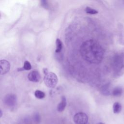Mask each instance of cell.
<instances>
[{
	"instance_id": "obj_13",
	"label": "cell",
	"mask_w": 124,
	"mask_h": 124,
	"mask_svg": "<svg viewBox=\"0 0 124 124\" xmlns=\"http://www.w3.org/2000/svg\"><path fill=\"white\" fill-rule=\"evenodd\" d=\"M32 122L31 119L29 117H25L19 120L18 124H31Z\"/></svg>"
},
{
	"instance_id": "obj_9",
	"label": "cell",
	"mask_w": 124,
	"mask_h": 124,
	"mask_svg": "<svg viewBox=\"0 0 124 124\" xmlns=\"http://www.w3.org/2000/svg\"><path fill=\"white\" fill-rule=\"evenodd\" d=\"M101 93L104 95H108L110 93V90L109 88V84H107L105 85L101 89Z\"/></svg>"
},
{
	"instance_id": "obj_19",
	"label": "cell",
	"mask_w": 124,
	"mask_h": 124,
	"mask_svg": "<svg viewBox=\"0 0 124 124\" xmlns=\"http://www.w3.org/2000/svg\"><path fill=\"white\" fill-rule=\"evenodd\" d=\"M43 71H44V73L45 74H47L48 72V70H47V69L46 68H44V70H43Z\"/></svg>"
},
{
	"instance_id": "obj_3",
	"label": "cell",
	"mask_w": 124,
	"mask_h": 124,
	"mask_svg": "<svg viewBox=\"0 0 124 124\" xmlns=\"http://www.w3.org/2000/svg\"><path fill=\"white\" fill-rule=\"evenodd\" d=\"M45 85L48 88H53L55 87L58 82V78L56 75L53 72H48L45 74L44 78Z\"/></svg>"
},
{
	"instance_id": "obj_5",
	"label": "cell",
	"mask_w": 124,
	"mask_h": 124,
	"mask_svg": "<svg viewBox=\"0 0 124 124\" xmlns=\"http://www.w3.org/2000/svg\"><path fill=\"white\" fill-rule=\"evenodd\" d=\"M73 119L76 124H86L88 121V117L85 113L78 112L74 115Z\"/></svg>"
},
{
	"instance_id": "obj_23",
	"label": "cell",
	"mask_w": 124,
	"mask_h": 124,
	"mask_svg": "<svg viewBox=\"0 0 124 124\" xmlns=\"http://www.w3.org/2000/svg\"></svg>"
},
{
	"instance_id": "obj_2",
	"label": "cell",
	"mask_w": 124,
	"mask_h": 124,
	"mask_svg": "<svg viewBox=\"0 0 124 124\" xmlns=\"http://www.w3.org/2000/svg\"><path fill=\"white\" fill-rule=\"evenodd\" d=\"M113 67L117 73L121 72L124 68V54H116L113 58Z\"/></svg>"
},
{
	"instance_id": "obj_8",
	"label": "cell",
	"mask_w": 124,
	"mask_h": 124,
	"mask_svg": "<svg viewBox=\"0 0 124 124\" xmlns=\"http://www.w3.org/2000/svg\"><path fill=\"white\" fill-rule=\"evenodd\" d=\"M66 106V99L65 96H63L62 97L61 102L58 104L57 106V110L59 112H62L65 109Z\"/></svg>"
},
{
	"instance_id": "obj_1",
	"label": "cell",
	"mask_w": 124,
	"mask_h": 124,
	"mask_svg": "<svg viewBox=\"0 0 124 124\" xmlns=\"http://www.w3.org/2000/svg\"><path fill=\"white\" fill-rule=\"evenodd\" d=\"M80 53L86 61L93 63H98L103 59L104 51L101 46L94 40L84 42L80 47Z\"/></svg>"
},
{
	"instance_id": "obj_4",
	"label": "cell",
	"mask_w": 124,
	"mask_h": 124,
	"mask_svg": "<svg viewBox=\"0 0 124 124\" xmlns=\"http://www.w3.org/2000/svg\"><path fill=\"white\" fill-rule=\"evenodd\" d=\"M16 96L12 93L8 94L3 98V103L9 107H14L16 104Z\"/></svg>"
},
{
	"instance_id": "obj_15",
	"label": "cell",
	"mask_w": 124,
	"mask_h": 124,
	"mask_svg": "<svg viewBox=\"0 0 124 124\" xmlns=\"http://www.w3.org/2000/svg\"><path fill=\"white\" fill-rule=\"evenodd\" d=\"M85 12L89 14H92V15H94L98 13V11H96L95 9H93L90 7H86L85 8Z\"/></svg>"
},
{
	"instance_id": "obj_7",
	"label": "cell",
	"mask_w": 124,
	"mask_h": 124,
	"mask_svg": "<svg viewBox=\"0 0 124 124\" xmlns=\"http://www.w3.org/2000/svg\"><path fill=\"white\" fill-rule=\"evenodd\" d=\"M28 78L29 80L31 81L38 82L41 79V76L38 71L33 70L29 73L28 76Z\"/></svg>"
},
{
	"instance_id": "obj_12",
	"label": "cell",
	"mask_w": 124,
	"mask_h": 124,
	"mask_svg": "<svg viewBox=\"0 0 124 124\" xmlns=\"http://www.w3.org/2000/svg\"><path fill=\"white\" fill-rule=\"evenodd\" d=\"M56 48L55 50L56 53H59L61 51L62 47V44L60 39L57 38L56 40Z\"/></svg>"
},
{
	"instance_id": "obj_6",
	"label": "cell",
	"mask_w": 124,
	"mask_h": 124,
	"mask_svg": "<svg viewBox=\"0 0 124 124\" xmlns=\"http://www.w3.org/2000/svg\"><path fill=\"white\" fill-rule=\"evenodd\" d=\"M10 69V64L5 60H0V75H4L8 73Z\"/></svg>"
},
{
	"instance_id": "obj_22",
	"label": "cell",
	"mask_w": 124,
	"mask_h": 124,
	"mask_svg": "<svg viewBox=\"0 0 124 124\" xmlns=\"http://www.w3.org/2000/svg\"></svg>"
},
{
	"instance_id": "obj_17",
	"label": "cell",
	"mask_w": 124,
	"mask_h": 124,
	"mask_svg": "<svg viewBox=\"0 0 124 124\" xmlns=\"http://www.w3.org/2000/svg\"><path fill=\"white\" fill-rule=\"evenodd\" d=\"M40 116L38 113H35L33 115V121L36 124H38L40 122Z\"/></svg>"
},
{
	"instance_id": "obj_14",
	"label": "cell",
	"mask_w": 124,
	"mask_h": 124,
	"mask_svg": "<svg viewBox=\"0 0 124 124\" xmlns=\"http://www.w3.org/2000/svg\"><path fill=\"white\" fill-rule=\"evenodd\" d=\"M34 95L38 99H43L45 97V93L40 90H36L34 93Z\"/></svg>"
},
{
	"instance_id": "obj_11",
	"label": "cell",
	"mask_w": 124,
	"mask_h": 124,
	"mask_svg": "<svg viewBox=\"0 0 124 124\" xmlns=\"http://www.w3.org/2000/svg\"><path fill=\"white\" fill-rule=\"evenodd\" d=\"M122 110L121 104L119 102H115L113 105V111L114 113H118Z\"/></svg>"
},
{
	"instance_id": "obj_16",
	"label": "cell",
	"mask_w": 124,
	"mask_h": 124,
	"mask_svg": "<svg viewBox=\"0 0 124 124\" xmlns=\"http://www.w3.org/2000/svg\"><path fill=\"white\" fill-rule=\"evenodd\" d=\"M23 68L25 70H30L31 69V65L29 61H25L24 63Z\"/></svg>"
},
{
	"instance_id": "obj_20",
	"label": "cell",
	"mask_w": 124,
	"mask_h": 124,
	"mask_svg": "<svg viewBox=\"0 0 124 124\" xmlns=\"http://www.w3.org/2000/svg\"><path fill=\"white\" fill-rule=\"evenodd\" d=\"M2 116V110L0 109V118Z\"/></svg>"
},
{
	"instance_id": "obj_10",
	"label": "cell",
	"mask_w": 124,
	"mask_h": 124,
	"mask_svg": "<svg viewBox=\"0 0 124 124\" xmlns=\"http://www.w3.org/2000/svg\"><path fill=\"white\" fill-rule=\"evenodd\" d=\"M123 93L122 88L119 86L115 87L112 91V94L114 96H119Z\"/></svg>"
},
{
	"instance_id": "obj_18",
	"label": "cell",
	"mask_w": 124,
	"mask_h": 124,
	"mask_svg": "<svg viewBox=\"0 0 124 124\" xmlns=\"http://www.w3.org/2000/svg\"><path fill=\"white\" fill-rule=\"evenodd\" d=\"M41 4L43 7H44L45 8H47L48 7V4L47 3L46 1V0H42Z\"/></svg>"
},
{
	"instance_id": "obj_21",
	"label": "cell",
	"mask_w": 124,
	"mask_h": 124,
	"mask_svg": "<svg viewBox=\"0 0 124 124\" xmlns=\"http://www.w3.org/2000/svg\"><path fill=\"white\" fill-rule=\"evenodd\" d=\"M104 124V123H98V124Z\"/></svg>"
}]
</instances>
